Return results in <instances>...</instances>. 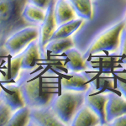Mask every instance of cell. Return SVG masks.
I'll use <instances>...</instances> for the list:
<instances>
[{"label":"cell","instance_id":"obj_1","mask_svg":"<svg viewBox=\"0 0 126 126\" xmlns=\"http://www.w3.org/2000/svg\"><path fill=\"white\" fill-rule=\"evenodd\" d=\"M40 58L30 69L21 70L16 79L24 104L30 108L50 105L52 97L60 92L56 78L49 76L48 69Z\"/></svg>","mask_w":126,"mask_h":126},{"label":"cell","instance_id":"obj_2","mask_svg":"<svg viewBox=\"0 0 126 126\" xmlns=\"http://www.w3.org/2000/svg\"><path fill=\"white\" fill-rule=\"evenodd\" d=\"M28 0H0V56H4L3 45L13 33L28 25L22 12Z\"/></svg>","mask_w":126,"mask_h":126},{"label":"cell","instance_id":"obj_3","mask_svg":"<svg viewBox=\"0 0 126 126\" xmlns=\"http://www.w3.org/2000/svg\"><path fill=\"white\" fill-rule=\"evenodd\" d=\"M85 103V92L61 90L50 103L57 117L64 125H70L78 109Z\"/></svg>","mask_w":126,"mask_h":126},{"label":"cell","instance_id":"obj_4","mask_svg":"<svg viewBox=\"0 0 126 126\" xmlns=\"http://www.w3.org/2000/svg\"><path fill=\"white\" fill-rule=\"evenodd\" d=\"M124 28L125 24L123 20H121L113 26L97 33L91 40L87 49L82 52L85 60L92 55L101 52L116 53L119 50L121 32Z\"/></svg>","mask_w":126,"mask_h":126},{"label":"cell","instance_id":"obj_5","mask_svg":"<svg viewBox=\"0 0 126 126\" xmlns=\"http://www.w3.org/2000/svg\"><path fill=\"white\" fill-rule=\"evenodd\" d=\"M39 37V25H28L22 28L7 38L3 45L4 51L11 56L22 52L30 42Z\"/></svg>","mask_w":126,"mask_h":126},{"label":"cell","instance_id":"obj_6","mask_svg":"<svg viewBox=\"0 0 126 126\" xmlns=\"http://www.w3.org/2000/svg\"><path fill=\"white\" fill-rule=\"evenodd\" d=\"M57 84L60 90L86 92L89 87L88 77L85 71L76 72L66 70L58 74Z\"/></svg>","mask_w":126,"mask_h":126},{"label":"cell","instance_id":"obj_7","mask_svg":"<svg viewBox=\"0 0 126 126\" xmlns=\"http://www.w3.org/2000/svg\"><path fill=\"white\" fill-rule=\"evenodd\" d=\"M87 69L105 72H113L123 64L120 63L118 54H105L104 52L97 53L86 59ZM86 69V70H87Z\"/></svg>","mask_w":126,"mask_h":126},{"label":"cell","instance_id":"obj_8","mask_svg":"<svg viewBox=\"0 0 126 126\" xmlns=\"http://www.w3.org/2000/svg\"><path fill=\"white\" fill-rule=\"evenodd\" d=\"M29 126H61L65 125L50 105L30 108Z\"/></svg>","mask_w":126,"mask_h":126},{"label":"cell","instance_id":"obj_9","mask_svg":"<svg viewBox=\"0 0 126 126\" xmlns=\"http://www.w3.org/2000/svg\"><path fill=\"white\" fill-rule=\"evenodd\" d=\"M56 0H50L47 9L46 10V16L41 24L39 25V37H38V42H39L40 55L43 56L45 54L44 49L45 46L47 44L50 40L52 34L56 30L57 24H56V19H55L54 8Z\"/></svg>","mask_w":126,"mask_h":126},{"label":"cell","instance_id":"obj_10","mask_svg":"<svg viewBox=\"0 0 126 126\" xmlns=\"http://www.w3.org/2000/svg\"><path fill=\"white\" fill-rule=\"evenodd\" d=\"M85 72L87 73V77H88L89 87H93L96 91L101 93L113 92L121 95L114 88L113 76V72H99V71L88 70V69L85 70Z\"/></svg>","mask_w":126,"mask_h":126},{"label":"cell","instance_id":"obj_11","mask_svg":"<svg viewBox=\"0 0 126 126\" xmlns=\"http://www.w3.org/2000/svg\"><path fill=\"white\" fill-rule=\"evenodd\" d=\"M108 100V93H101L89 87L85 92V103L98 115L101 125H107L105 107Z\"/></svg>","mask_w":126,"mask_h":126},{"label":"cell","instance_id":"obj_12","mask_svg":"<svg viewBox=\"0 0 126 126\" xmlns=\"http://www.w3.org/2000/svg\"><path fill=\"white\" fill-rule=\"evenodd\" d=\"M0 98L3 102L8 104L12 110L15 111L19 108L24 107V102L18 83L15 82H1Z\"/></svg>","mask_w":126,"mask_h":126},{"label":"cell","instance_id":"obj_13","mask_svg":"<svg viewBox=\"0 0 126 126\" xmlns=\"http://www.w3.org/2000/svg\"><path fill=\"white\" fill-rule=\"evenodd\" d=\"M123 114H126V98L116 93H108V100L105 107L107 125Z\"/></svg>","mask_w":126,"mask_h":126},{"label":"cell","instance_id":"obj_14","mask_svg":"<svg viewBox=\"0 0 126 126\" xmlns=\"http://www.w3.org/2000/svg\"><path fill=\"white\" fill-rule=\"evenodd\" d=\"M59 56H61L64 66L70 72H79L87 69L86 60L83 57L82 53L79 49L74 46Z\"/></svg>","mask_w":126,"mask_h":126},{"label":"cell","instance_id":"obj_15","mask_svg":"<svg viewBox=\"0 0 126 126\" xmlns=\"http://www.w3.org/2000/svg\"><path fill=\"white\" fill-rule=\"evenodd\" d=\"M70 125L72 126H96L102 125L98 115L86 103L82 105L73 117Z\"/></svg>","mask_w":126,"mask_h":126},{"label":"cell","instance_id":"obj_16","mask_svg":"<svg viewBox=\"0 0 126 126\" xmlns=\"http://www.w3.org/2000/svg\"><path fill=\"white\" fill-rule=\"evenodd\" d=\"M54 14L57 26L78 18L68 0H56Z\"/></svg>","mask_w":126,"mask_h":126},{"label":"cell","instance_id":"obj_17","mask_svg":"<svg viewBox=\"0 0 126 126\" xmlns=\"http://www.w3.org/2000/svg\"><path fill=\"white\" fill-rule=\"evenodd\" d=\"M40 56H41V55H40L39 42H38L37 39L30 42L26 46V48L22 51V70L31 68L40 58Z\"/></svg>","mask_w":126,"mask_h":126},{"label":"cell","instance_id":"obj_18","mask_svg":"<svg viewBox=\"0 0 126 126\" xmlns=\"http://www.w3.org/2000/svg\"><path fill=\"white\" fill-rule=\"evenodd\" d=\"M84 20L80 18H77L75 19L70 20L66 23H63L56 27V30L52 34L50 40L54 39H60V38H66L71 37L73 34L76 33L80 29Z\"/></svg>","mask_w":126,"mask_h":126},{"label":"cell","instance_id":"obj_19","mask_svg":"<svg viewBox=\"0 0 126 126\" xmlns=\"http://www.w3.org/2000/svg\"><path fill=\"white\" fill-rule=\"evenodd\" d=\"M74 46V41L71 37L66 38H60V39L50 40L45 46L44 51L50 52V54L54 56H59L62 54L66 50Z\"/></svg>","mask_w":126,"mask_h":126},{"label":"cell","instance_id":"obj_20","mask_svg":"<svg viewBox=\"0 0 126 126\" xmlns=\"http://www.w3.org/2000/svg\"><path fill=\"white\" fill-rule=\"evenodd\" d=\"M22 16L24 19L29 24H34V25H40L45 19L46 10L28 2L23 9Z\"/></svg>","mask_w":126,"mask_h":126},{"label":"cell","instance_id":"obj_21","mask_svg":"<svg viewBox=\"0 0 126 126\" xmlns=\"http://www.w3.org/2000/svg\"><path fill=\"white\" fill-rule=\"evenodd\" d=\"M72 6L78 18L83 20H90L93 17V0H68Z\"/></svg>","mask_w":126,"mask_h":126},{"label":"cell","instance_id":"obj_22","mask_svg":"<svg viewBox=\"0 0 126 126\" xmlns=\"http://www.w3.org/2000/svg\"><path fill=\"white\" fill-rule=\"evenodd\" d=\"M30 110L29 106L24 105L17 110L14 111L12 116L6 126H25L28 125L30 121Z\"/></svg>","mask_w":126,"mask_h":126},{"label":"cell","instance_id":"obj_23","mask_svg":"<svg viewBox=\"0 0 126 126\" xmlns=\"http://www.w3.org/2000/svg\"><path fill=\"white\" fill-rule=\"evenodd\" d=\"M114 88L126 98V65H122L113 73Z\"/></svg>","mask_w":126,"mask_h":126},{"label":"cell","instance_id":"obj_24","mask_svg":"<svg viewBox=\"0 0 126 126\" xmlns=\"http://www.w3.org/2000/svg\"><path fill=\"white\" fill-rule=\"evenodd\" d=\"M13 110L9 105L2 101L0 103V126H6L13 113Z\"/></svg>","mask_w":126,"mask_h":126},{"label":"cell","instance_id":"obj_25","mask_svg":"<svg viewBox=\"0 0 126 126\" xmlns=\"http://www.w3.org/2000/svg\"><path fill=\"white\" fill-rule=\"evenodd\" d=\"M119 56L120 63L123 65H126V28H124L121 32L120 41L119 46Z\"/></svg>","mask_w":126,"mask_h":126},{"label":"cell","instance_id":"obj_26","mask_svg":"<svg viewBox=\"0 0 126 126\" xmlns=\"http://www.w3.org/2000/svg\"><path fill=\"white\" fill-rule=\"evenodd\" d=\"M108 125L113 126H126V114H123L121 116L117 117L116 119L109 122Z\"/></svg>","mask_w":126,"mask_h":126},{"label":"cell","instance_id":"obj_27","mask_svg":"<svg viewBox=\"0 0 126 126\" xmlns=\"http://www.w3.org/2000/svg\"><path fill=\"white\" fill-rule=\"evenodd\" d=\"M28 2L32 3V4L37 6V7L40 8V9L46 10L50 0H28Z\"/></svg>","mask_w":126,"mask_h":126},{"label":"cell","instance_id":"obj_28","mask_svg":"<svg viewBox=\"0 0 126 126\" xmlns=\"http://www.w3.org/2000/svg\"><path fill=\"white\" fill-rule=\"evenodd\" d=\"M124 24H125V28H126V12L125 14V16H124V19H123Z\"/></svg>","mask_w":126,"mask_h":126},{"label":"cell","instance_id":"obj_29","mask_svg":"<svg viewBox=\"0 0 126 126\" xmlns=\"http://www.w3.org/2000/svg\"><path fill=\"white\" fill-rule=\"evenodd\" d=\"M1 102H2V99H1V98H0V103H1Z\"/></svg>","mask_w":126,"mask_h":126}]
</instances>
